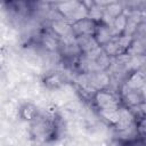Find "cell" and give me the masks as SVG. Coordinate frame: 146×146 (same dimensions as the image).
I'll return each mask as SVG.
<instances>
[{
  "label": "cell",
  "instance_id": "3",
  "mask_svg": "<svg viewBox=\"0 0 146 146\" xmlns=\"http://www.w3.org/2000/svg\"><path fill=\"white\" fill-rule=\"evenodd\" d=\"M114 35L115 34L112 30V26L108 23L100 19L97 23V26L95 29V32L91 39L96 46H98L99 48H103L107 42H110L114 38Z\"/></svg>",
  "mask_w": 146,
  "mask_h": 146
},
{
  "label": "cell",
  "instance_id": "5",
  "mask_svg": "<svg viewBox=\"0 0 146 146\" xmlns=\"http://www.w3.org/2000/svg\"><path fill=\"white\" fill-rule=\"evenodd\" d=\"M144 83H145L144 73L138 70H135L125 76V80L123 82V88L128 90L140 91L141 88L144 87Z\"/></svg>",
  "mask_w": 146,
  "mask_h": 146
},
{
  "label": "cell",
  "instance_id": "2",
  "mask_svg": "<svg viewBox=\"0 0 146 146\" xmlns=\"http://www.w3.org/2000/svg\"><path fill=\"white\" fill-rule=\"evenodd\" d=\"M98 21L84 16L71 22V33L75 39H91Z\"/></svg>",
  "mask_w": 146,
  "mask_h": 146
},
{
  "label": "cell",
  "instance_id": "1",
  "mask_svg": "<svg viewBox=\"0 0 146 146\" xmlns=\"http://www.w3.org/2000/svg\"><path fill=\"white\" fill-rule=\"evenodd\" d=\"M91 103L99 116L113 127L120 125L124 111L120 94L110 88H99L91 94Z\"/></svg>",
  "mask_w": 146,
  "mask_h": 146
},
{
  "label": "cell",
  "instance_id": "7",
  "mask_svg": "<svg viewBox=\"0 0 146 146\" xmlns=\"http://www.w3.org/2000/svg\"><path fill=\"white\" fill-rule=\"evenodd\" d=\"M122 146H145V143H144V138L141 137H136V138H131V139H128L123 143Z\"/></svg>",
  "mask_w": 146,
  "mask_h": 146
},
{
  "label": "cell",
  "instance_id": "4",
  "mask_svg": "<svg viewBox=\"0 0 146 146\" xmlns=\"http://www.w3.org/2000/svg\"><path fill=\"white\" fill-rule=\"evenodd\" d=\"M18 116L22 121L27 123H33L40 117V110L39 107L30 102L22 104L18 108Z\"/></svg>",
  "mask_w": 146,
  "mask_h": 146
},
{
  "label": "cell",
  "instance_id": "6",
  "mask_svg": "<svg viewBox=\"0 0 146 146\" xmlns=\"http://www.w3.org/2000/svg\"><path fill=\"white\" fill-rule=\"evenodd\" d=\"M64 83V78L58 72H50L43 78V84L48 89H57Z\"/></svg>",
  "mask_w": 146,
  "mask_h": 146
}]
</instances>
